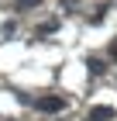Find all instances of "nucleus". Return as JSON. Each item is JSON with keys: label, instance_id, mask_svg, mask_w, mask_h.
Masks as SVG:
<instances>
[{"label": "nucleus", "instance_id": "f257e3e1", "mask_svg": "<svg viewBox=\"0 0 117 121\" xmlns=\"http://www.w3.org/2000/svg\"><path fill=\"white\" fill-rule=\"evenodd\" d=\"M62 107H65V97H59V93L38 97V111H45V114H55V111H62Z\"/></svg>", "mask_w": 117, "mask_h": 121}, {"label": "nucleus", "instance_id": "f03ea898", "mask_svg": "<svg viewBox=\"0 0 117 121\" xmlns=\"http://www.w3.org/2000/svg\"><path fill=\"white\" fill-rule=\"evenodd\" d=\"M110 118H114V107H103V104L90 107V121H110Z\"/></svg>", "mask_w": 117, "mask_h": 121}, {"label": "nucleus", "instance_id": "7ed1b4c3", "mask_svg": "<svg viewBox=\"0 0 117 121\" xmlns=\"http://www.w3.org/2000/svg\"><path fill=\"white\" fill-rule=\"evenodd\" d=\"M86 66H90V73H93V76H100V73H103V69H107V66L100 62V59H90V62H86Z\"/></svg>", "mask_w": 117, "mask_h": 121}, {"label": "nucleus", "instance_id": "20e7f679", "mask_svg": "<svg viewBox=\"0 0 117 121\" xmlns=\"http://www.w3.org/2000/svg\"><path fill=\"white\" fill-rule=\"evenodd\" d=\"M38 4H41V0H14V7H17V10H28V7H38Z\"/></svg>", "mask_w": 117, "mask_h": 121}, {"label": "nucleus", "instance_id": "39448f33", "mask_svg": "<svg viewBox=\"0 0 117 121\" xmlns=\"http://www.w3.org/2000/svg\"><path fill=\"white\" fill-rule=\"evenodd\" d=\"M55 28H59V21H45V24H41V28H38V35H52Z\"/></svg>", "mask_w": 117, "mask_h": 121}, {"label": "nucleus", "instance_id": "423d86ee", "mask_svg": "<svg viewBox=\"0 0 117 121\" xmlns=\"http://www.w3.org/2000/svg\"><path fill=\"white\" fill-rule=\"evenodd\" d=\"M110 56H114V59H117V42H114V45H110Z\"/></svg>", "mask_w": 117, "mask_h": 121}]
</instances>
